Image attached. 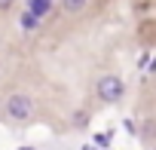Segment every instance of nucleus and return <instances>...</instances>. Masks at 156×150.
<instances>
[{
	"instance_id": "obj_8",
	"label": "nucleus",
	"mask_w": 156,
	"mask_h": 150,
	"mask_svg": "<svg viewBox=\"0 0 156 150\" xmlns=\"http://www.w3.org/2000/svg\"><path fill=\"white\" fill-rule=\"evenodd\" d=\"M12 3H16V0H0V9H9Z\"/></svg>"
},
{
	"instance_id": "obj_1",
	"label": "nucleus",
	"mask_w": 156,
	"mask_h": 150,
	"mask_svg": "<svg viewBox=\"0 0 156 150\" xmlns=\"http://www.w3.org/2000/svg\"><path fill=\"white\" fill-rule=\"evenodd\" d=\"M95 92H98V98H101V101L116 104V101L126 95V86H122V80L116 77V73H104V77L98 80V86H95Z\"/></svg>"
},
{
	"instance_id": "obj_2",
	"label": "nucleus",
	"mask_w": 156,
	"mask_h": 150,
	"mask_svg": "<svg viewBox=\"0 0 156 150\" xmlns=\"http://www.w3.org/2000/svg\"><path fill=\"white\" fill-rule=\"evenodd\" d=\"M31 113H34V101H31V95L16 92V95L6 98V116H9V120L25 123V120H31Z\"/></svg>"
},
{
	"instance_id": "obj_6",
	"label": "nucleus",
	"mask_w": 156,
	"mask_h": 150,
	"mask_svg": "<svg viewBox=\"0 0 156 150\" xmlns=\"http://www.w3.org/2000/svg\"><path fill=\"white\" fill-rule=\"evenodd\" d=\"M73 126H76V129H86V126H89V113H86V110L73 113Z\"/></svg>"
},
{
	"instance_id": "obj_7",
	"label": "nucleus",
	"mask_w": 156,
	"mask_h": 150,
	"mask_svg": "<svg viewBox=\"0 0 156 150\" xmlns=\"http://www.w3.org/2000/svg\"><path fill=\"white\" fill-rule=\"evenodd\" d=\"M110 141H113L110 132H98V135H95V144H98V147H110Z\"/></svg>"
},
{
	"instance_id": "obj_5",
	"label": "nucleus",
	"mask_w": 156,
	"mask_h": 150,
	"mask_svg": "<svg viewBox=\"0 0 156 150\" xmlns=\"http://www.w3.org/2000/svg\"><path fill=\"white\" fill-rule=\"evenodd\" d=\"M61 6H64L67 12H73V16H76V12H83V9L89 6V0H61Z\"/></svg>"
},
{
	"instance_id": "obj_4",
	"label": "nucleus",
	"mask_w": 156,
	"mask_h": 150,
	"mask_svg": "<svg viewBox=\"0 0 156 150\" xmlns=\"http://www.w3.org/2000/svg\"><path fill=\"white\" fill-rule=\"evenodd\" d=\"M19 22H22V31H37V28H40V16H34L31 9H25Z\"/></svg>"
},
{
	"instance_id": "obj_9",
	"label": "nucleus",
	"mask_w": 156,
	"mask_h": 150,
	"mask_svg": "<svg viewBox=\"0 0 156 150\" xmlns=\"http://www.w3.org/2000/svg\"><path fill=\"white\" fill-rule=\"evenodd\" d=\"M19 150H34V147H19Z\"/></svg>"
},
{
	"instance_id": "obj_3",
	"label": "nucleus",
	"mask_w": 156,
	"mask_h": 150,
	"mask_svg": "<svg viewBox=\"0 0 156 150\" xmlns=\"http://www.w3.org/2000/svg\"><path fill=\"white\" fill-rule=\"evenodd\" d=\"M52 3H55V0H28V9H31L34 16H40V19H43V16L52 9Z\"/></svg>"
}]
</instances>
